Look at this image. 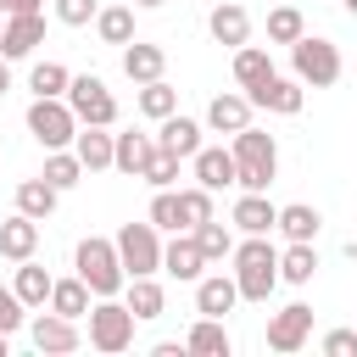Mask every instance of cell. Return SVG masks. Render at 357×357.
I'll list each match as a JSON object with an SVG mask.
<instances>
[{
  "mask_svg": "<svg viewBox=\"0 0 357 357\" xmlns=\"http://www.w3.org/2000/svg\"><path fill=\"white\" fill-rule=\"evenodd\" d=\"M234 145V190H268L273 184V173H279V145H273V134H262L257 123H245L240 134H229Z\"/></svg>",
  "mask_w": 357,
  "mask_h": 357,
  "instance_id": "2",
  "label": "cell"
},
{
  "mask_svg": "<svg viewBox=\"0 0 357 357\" xmlns=\"http://www.w3.org/2000/svg\"><path fill=\"white\" fill-rule=\"evenodd\" d=\"M251 95V106H262V112H279V117H296L301 106H307V84L301 78H279V73H268L257 89H245Z\"/></svg>",
  "mask_w": 357,
  "mask_h": 357,
  "instance_id": "12",
  "label": "cell"
},
{
  "mask_svg": "<svg viewBox=\"0 0 357 357\" xmlns=\"http://www.w3.org/2000/svg\"><path fill=\"white\" fill-rule=\"evenodd\" d=\"M73 268H78V279L89 284V296H117V290L128 284V273H123V262H117V245H112V240H100V234L78 240Z\"/></svg>",
  "mask_w": 357,
  "mask_h": 357,
  "instance_id": "3",
  "label": "cell"
},
{
  "mask_svg": "<svg viewBox=\"0 0 357 357\" xmlns=\"http://www.w3.org/2000/svg\"><path fill=\"white\" fill-rule=\"evenodd\" d=\"M89 301H95L89 284L73 273V279H56V284H50V301H45V307L61 312V318H89Z\"/></svg>",
  "mask_w": 357,
  "mask_h": 357,
  "instance_id": "29",
  "label": "cell"
},
{
  "mask_svg": "<svg viewBox=\"0 0 357 357\" xmlns=\"http://www.w3.org/2000/svg\"><path fill=\"white\" fill-rule=\"evenodd\" d=\"M123 73H128V84H151V78L167 73V50L162 45H145V39H128L123 45Z\"/></svg>",
  "mask_w": 357,
  "mask_h": 357,
  "instance_id": "21",
  "label": "cell"
},
{
  "mask_svg": "<svg viewBox=\"0 0 357 357\" xmlns=\"http://www.w3.org/2000/svg\"><path fill=\"white\" fill-rule=\"evenodd\" d=\"M100 11V0H56V22L61 28H89Z\"/></svg>",
  "mask_w": 357,
  "mask_h": 357,
  "instance_id": "41",
  "label": "cell"
},
{
  "mask_svg": "<svg viewBox=\"0 0 357 357\" xmlns=\"http://www.w3.org/2000/svg\"><path fill=\"white\" fill-rule=\"evenodd\" d=\"M234 301H240L234 273H201V279H195V312L223 318V312H234Z\"/></svg>",
  "mask_w": 357,
  "mask_h": 357,
  "instance_id": "15",
  "label": "cell"
},
{
  "mask_svg": "<svg viewBox=\"0 0 357 357\" xmlns=\"http://www.w3.org/2000/svg\"><path fill=\"white\" fill-rule=\"evenodd\" d=\"M190 234H195V245H201V257H206V262H223V257H234V229H229V223L206 218V223H195Z\"/></svg>",
  "mask_w": 357,
  "mask_h": 357,
  "instance_id": "33",
  "label": "cell"
},
{
  "mask_svg": "<svg viewBox=\"0 0 357 357\" xmlns=\"http://www.w3.org/2000/svg\"><path fill=\"white\" fill-rule=\"evenodd\" d=\"M56 201H61V190L45 184V178H22V184H17V212H28V218H39V223L56 212Z\"/></svg>",
  "mask_w": 357,
  "mask_h": 357,
  "instance_id": "31",
  "label": "cell"
},
{
  "mask_svg": "<svg viewBox=\"0 0 357 357\" xmlns=\"http://www.w3.org/2000/svg\"><path fill=\"white\" fill-rule=\"evenodd\" d=\"M312 273H318L312 240H290V245L279 251V279H284V284H312Z\"/></svg>",
  "mask_w": 357,
  "mask_h": 357,
  "instance_id": "28",
  "label": "cell"
},
{
  "mask_svg": "<svg viewBox=\"0 0 357 357\" xmlns=\"http://www.w3.org/2000/svg\"><path fill=\"white\" fill-rule=\"evenodd\" d=\"M251 95H212V106H206V128L212 134H240L245 123H251Z\"/></svg>",
  "mask_w": 357,
  "mask_h": 357,
  "instance_id": "23",
  "label": "cell"
},
{
  "mask_svg": "<svg viewBox=\"0 0 357 357\" xmlns=\"http://www.w3.org/2000/svg\"><path fill=\"white\" fill-rule=\"evenodd\" d=\"M89 346L106 351V357H117V351L134 346V312H128V301H117V296H95L89 301Z\"/></svg>",
  "mask_w": 357,
  "mask_h": 357,
  "instance_id": "4",
  "label": "cell"
},
{
  "mask_svg": "<svg viewBox=\"0 0 357 357\" xmlns=\"http://www.w3.org/2000/svg\"><path fill=\"white\" fill-rule=\"evenodd\" d=\"M73 156L84 162V173H106V167H112V128L78 123V134H73Z\"/></svg>",
  "mask_w": 357,
  "mask_h": 357,
  "instance_id": "22",
  "label": "cell"
},
{
  "mask_svg": "<svg viewBox=\"0 0 357 357\" xmlns=\"http://www.w3.org/2000/svg\"><path fill=\"white\" fill-rule=\"evenodd\" d=\"M151 151H156V134H139V128L112 134V167L128 173V178H139V167L151 162Z\"/></svg>",
  "mask_w": 357,
  "mask_h": 357,
  "instance_id": "19",
  "label": "cell"
},
{
  "mask_svg": "<svg viewBox=\"0 0 357 357\" xmlns=\"http://www.w3.org/2000/svg\"><path fill=\"white\" fill-rule=\"evenodd\" d=\"M178 206H184V229H195V223L218 218V212H212V190H206V184H190V190H178Z\"/></svg>",
  "mask_w": 357,
  "mask_h": 357,
  "instance_id": "40",
  "label": "cell"
},
{
  "mask_svg": "<svg viewBox=\"0 0 357 357\" xmlns=\"http://www.w3.org/2000/svg\"><path fill=\"white\" fill-rule=\"evenodd\" d=\"M95 33H100V45H128L134 39V6H100Z\"/></svg>",
  "mask_w": 357,
  "mask_h": 357,
  "instance_id": "32",
  "label": "cell"
},
{
  "mask_svg": "<svg viewBox=\"0 0 357 357\" xmlns=\"http://www.w3.org/2000/svg\"><path fill=\"white\" fill-rule=\"evenodd\" d=\"M45 45V11H22V17H6L0 22V56L6 61H22Z\"/></svg>",
  "mask_w": 357,
  "mask_h": 357,
  "instance_id": "11",
  "label": "cell"
},
{
  "mask_svg": "<svg viewBox=\"0 0 357 357\" xmlns=\"http://www.w3.org/2000/svg\"><path fill=\"white\" fill-rule=\"evenodd\" d=\"M61 100L73 106L78 123H95V128H112V123H117V100H112V89H106L95 73L67 78V95H61Z\"/></svg>",
  "mask_w": 357,
  "mask_h": 357,
  "instance_id": "8",
  "label": "cell"
},
{
  "mask_svg": "<svg viewBox=\"0 0 357 357\" xmlns=\"http://www.w3.org/2000/svg\"><path fill=\"white\" fill-rule=\"evenodd\" d=\"M39 6H45V0H0V11H6V17H22V11H39Z\"/></svg>",
  "mask_w": 357,
  "mask_h": 357,
  "instance_id": "44",
  "label": "cell"
},
{
  "mask_svg": "<svg viewBox=\"0 0 357 357\" xmlns=\"http://www.w3.org/2000/svg\"><path fill=\"white\" fill-rule=\"evenodd\" d=\"M117 262L128 279H145V273H162V229L145 218V223H123L117 229Z\"/></svg>",
  "mask_w": 357,
  "mask_h": 357,
  "instance_id": "5",
  "label": "cell"
},
{
  "mask_svg": "<svg viewBox=\"0 0 357 357\" xmlns=\"http://www.w3.org/2000/svg\"><path fill=\"white\" fill-rule=\"evenodd\" d=\"M190 167H195V184H206L212 195L234 184V151H223V145H201L190 156Z\"/></svg>",
  "mask_w": 357,
  "mask_h": 357,
  "instance_id": "20",
  "label": "cell"
},
{
  "mask_svg": "<svg viewBox=\"0 0 357 357\" xmlns=\"http://www.w3.org/2000/svg\"><path fill=\"white\" fill-rule=\"evenodd\" d=\"M156 145H162V151H173L178 162H190V156L201 151V123H195V117H184V112L162 117V123H156Z\"/></svg>",
  "mask_w": 357,
  "mask_h": 357,
  "instance_id": "18",
  "label": "cell"
},
{
  "mask_svg": "<svg viewBox=\"0 0 357 357\" xmlns=\"http://www.w3.org/2000/svg\"><path fill=\"white\" fill-rule=\"evenodd\" d=\"M268 73H273V56H268L262 45H251V39H245V45L234 50V84H240V89H257Z\"/></svg>",
  "mask_w": 357,
  "mask_h": 357,
  "instance_id": "30",
  "label": "cell"
},
{
  "mask_svg": "<svg viewBox=\"0 0 357 357\" xmlns=\"http://www.w3.org/2000/svg\"><path fill=\"white\" fill-rule=\"evenodd\" d=\"M139 112H145L151 123L173 117V112H178V89H173L167 78H151V84H139Z\"/></svg>",
  "mask_w": 357,
  "mask_h": 357,
  "instance_id": "34",
  "label": "cell"
},
{
  "mask_svg": "<svg viewBox=\"0 0 357 357\" xmlns=\"http://www.w3.org/2000/svg\"><path fill=\"white\" fill-rule=\"evenodd\" d=\"M318 346H324L329 357H351V351H357V329H329Z\"/></svg>",
  "mask_w": 357,
  "mask_h": 357,
  "instance_id": "43",
  "label": "cell"
},
{
  "mask_svg": "<svg viewBox=\"0 0 357 357\" xmlns=\"http://www.w3.org/2000/svg\"><path fill=\"white\" fill-rule=\"evenodd\" d=\"M139 178H145L151 190H167V184H178V156L156 145V151H151V162L139 167Z\"/></svg>",
  "mask_w": 357,
  "mask_h": 357,
  "instance_id": "39",
  "label": "cell"
},
{
  "mask_svg": "<svg viewBox=\"0 0 357 357\" xmlns=\"http://www.w3.org/2000/svg\"><path fill=\"white\" fill-rule=\"evenodd\" d=\"M234 284H240V301H268L273 284H279V251L268 234H245L234 240Z\"/></svg>",
  "mask_w": 357,
  "mask_h": 357,
  "instance_id": "1",
  "label": "cell"
},
{
  "mask_svg": "<svg viewBox=\"0 0 357 357\" xmlns=\"http://www.w3.org/2000/svg\"><path fill=\"white\" fill-rule=\"evenodd\" d=\"M67 67L61 61H33V73H28V89L33 95H67Z\"/></svg>",
  "mask_w": 357,
  "mask_h": 357,
  "instance_id": "38",
  "label": "cell"
},
{
  "mask_svg": "<svg viewBox=\"0 0 357 357\" xmlns=\"http://www.w3.org/2000/svg\"><path fill=\"white\" fill-rule=\"evenodd\" d=\"M22 324H28V307L17 301V290H11V284H0V335H17Z\"/></svg>",
  "mask_w": 357,
  "mask_h": 357,
  "instance_id": "42",
  "label": "cell"
},
{
  "mask_svg": "<svg viewBox=\"0 0 357 357\" xmlns=\"http://www.w3.org/2000/svg\"><path fill=\"white\" fill-rule=\"evenodd\" d=\"M184 351H195V357H229L234 351V340H229V329H223V318H195L190 324V335H184Z\"/></svg>",
  "mask_w": 357,
  "mask_h": 357,
  "instance_id": "24",
  "label": "cell"
},
{
  "mask_svg": "<svg viewBox=\"0 0 357 357\" xmlns=\"http://www.w3.org/2000/svg\"><path fill=\"white\" fill-rule=\"evenodd\" d=\"M50 284H56V279H50V273H45L33 257H28V262H17V279H11V290H17V301H22L28 312H39V307L50 301Z\"/></svg>",
  "mask_w": 357,
  "mask_h": 357,
  "instance_id": "25",
  "label": "cell"
},
{
  "mask_svg": "<svg viewBox=\"0 0 357 357\" xmlns=\"http://www.w3.org/2000/svg\"><path fill=\"white\" fill-rule=\"evenodd\" d=\"M123 290H128V312H134V324H145V318H162V312H167V290L156 284V273L128 279Z\"/></svg>",
  "mask_w": 357,
  "mask_h": 357,
  "instance_id": "26",
  "label": "cell"
},
{
  "mask_svg": "<svg viewBox=\"0 0 357 357\" xmlns=\"http://www.w3.org/2000/svg\"><path fill=\"white\" fill-rule=\"evenodd\" d=\"M28 335H33V346H39V351H50V357H67V351H78V346H84L78 318H61V312H50V307H39V318L28 324Z\"/></svg>",
  "mask_w": 357,
  "mask_h": 357,
  "instance_id": "10",
  "label": "cell"
},
{
  "mask_svg": "<svg viewBox=\"0 0 357 357\" xmlns=\"http://www.w3.org/2000/svg\"><path fill=\"white\" fill-rule=\"evenodd\" d=\"M290 67H296V78L307 89H329L340 78V45L335 39H318V33H301L290 45Z\"/></svg>",
  "mask_w": 357,
  "mask_h": 357,
  "instance_id": "6",
  "label": "cell"
},
{
  "mask_svg": "<svg viewBox=\"0 0 357 357\" xmlns=\"http://www.w3.org/2000/svg\"><path fill=\"white\" fill-rule=\"evenodd\" d=\"M128 6H139V11H156V6H162V0H128Z\"/></svg>",
  "mask_w": 357,
  "mask_h": 357,
  "instance_id": "46",
  "label": "cell"
},
{
  "mask_svg": "<svg viewBox=\"0 0 357 357\" xmlns=\"http://www.w3.org/2000/svg\"><path fill=\"white\" fill-rule=\"evenodd\" d=\"M6 89H11V61L0 56V95H6Z\"/></svg>",
  "mask_w": 357,
  "mask_h": 357,
  "instance_id": "45",
  "label": "cell"
},
{
  "mask_svg": "<svg viewBox=\"0 0 357 357\" xmlns=\"http://www.w3.org/2000/svg\"><path fill=\"white\" fill-rule=\"evenodd\" d=\"M6 351H11V335H0V357H6Z\"/></svg>",
  "mask_w": 357,
  "mask_h": 357,
  "instance_id": "47",
  "label": "cell"
},
{
  "mask_svg": "<svg viewBox=\"0 0 357 357\" xmlns=\"http://www.w3.org/2000/svg\"><path fill=\"white\" fill-rule=\"evenodd\" d=\"M206 28H212V39H218V45L240 50V45L251 39V11H245V6H234V0H223V6H212V11H206Z\"/></svg>",
  "mask_w": 357,
  "mask_h": 357,
  "instance_id": "17",
  "label": "cell"
},
{
  "mask_svg": "<svg viewBox=\"0 0 357 357\" xmlns=\"http://www.w3.org/2000/svg\"><path fill=\"white\" fill-rule=\"evenodd\" d=\"M33 251H39V218L11 212V218L0 223V257H6V262H28Z\"/></svg>",
  "mask_w": 357,
  "mask_h": 357,
  "instance_id": "16",
  "label": "cell"
},
{
  "mask_svg": "<svg viewBox=\"0 0 357 357\" xmlns=\"http://www.w3.org/2000/svg\"><path fill=\"white\" fill-rule=\"evenodd\" d=\"M45 184H56V190H73L78 178H84V162L61 145V151H45V173H39Z\"/></svg>",
  "mask_w": 357,
  "mask_h": 357,
  "instance_id": "35",
  "label": "cell"
},
{
  "mask_svg": "<svg viewBox=\"0 0 357 357\" xmlns=\"http://www.w3.org/2000/svg\"><path fill=\"white\" fill-rule=\"evenodd\" d=\"M162 273H173V279H184V284H195V279L206 273V257H201V245H195L190 229H178V234L162 245Z\"/></svg>",
  "mask_w": 357,
  "mask_h": 357,
  "instance_id": "14",
  "label": "cell"
},
{
  "mask_svg": "<svg viewBox=\"0 0 357 357\" xmlns=\"http://www.w3.org/2000/svg\"><path fill=\"white\" fill-rule=\"evenodd\" d=\"M284 240H318V229H324V212L318 206H307V201H290V206H279V223H273Z\"/></svg>",
  "mask_w": 357,
  "mask_h": 357,
  "instance_id": "27",
  "label": "cell"
},
{
  "mask_svg": "<svg viewBox=\"0 0 357 357\" xmlns=\"http://www.w3.org/2000/svg\"><path fill=\"white\" fill-rule=\"evenodd\" d=\"M28 134H33L45 151H61V145H73L78 117H73V106H67L61 95H33V106H28Z\"/></svg>",
  "mask_w": 357,
  "mask_h": 357,
  "instance_id": "7",
  "label": "cell"
},
{
  "mask_svg": "<svg viewBox=\"0 0 357 357\" xmlns=\"http://www.w3.org/2000/svg\"><path fill=\"white\" fill-rule=\"evenodd\" d=\"M340 6H346V11H351V17H357V0H340Z\"/></svg>",
  "mask_w": 357,
  "mask_h": 357,
  "instance_id": "48",
  "label": "cell"
},
{
  "mask_svg": "<svg viewBox=\"0 0 357 357\" xmlns=\"http://www.w3.org/2000/svg\"><path fill=\"white\" fill-rule=\"evenodd\" d=\"M301 33H307V17L296 6H273L268 11V45H296Z\"/></svg>",
  "mask_w": 357,
  "mask_h": 357,
  "instance_id": "36",
  "label": "cell"
},
{
  "mask_svg": "<svg viewBox=\"0 0 357 357\" xmlns=\"http://www.w3.org/2000/svg\"><path fill=\"white\" fill-rule=\"evenodd\" d=\"M229 223H234L240 234H273V223H279V206L268 201V190H240V201H234Z\"/></svg>",
  "mask_w": 357,
  "mask_h": 357,
  "instance_id": "13",
  "label": "cell"
},
{
  "mask_svg": "<svg viewBox=\"0 0 357 357\" xmlns=\"http://www.w3.org/2000/svg\"><path fill=\"white\" fill-rule=\"evenodd\" d=\"M145 218H151L162 234H178V229H184V206H178V190H173V184H167V190H156Z\"/></svg>",
  "mask_w": 357,
  "mask_h": 357,
  "instance_id": "37",
  "label": "cell"
},
{
  "mask_svg": "<svg viewBox=\"0 0 357 357\" xmlns=\"http://www.w3.org/2000/svg\"><path fill=\"white\" fill-rule=\"evenodd\" d=\"M312 340V307L307 301H290L268 318V351H301Z\"/></svg>",
  "mask_w": 357,
  "mask_h": 357,
  "instance_id": "9",
  "label": "cell"
}]
</instances>
